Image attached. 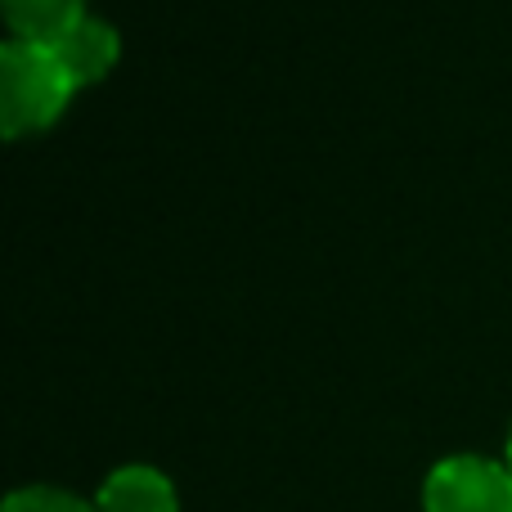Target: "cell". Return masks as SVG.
<instances>
[{"label":"cell","mask_w":512,"mask_h":512,"mask_svg":"<svg viewBox=\"0 0 512 512\" xmlns=\"http://www.w3.org/2000/svg\"><path fill=\"white\" fill-rule=\"evenodd\" d=\"M72 95L77 81L68 77L50 41H23V36L0 41V131L9 140L59 122Z\"/></svg>","instance_id":"6da1fadb"},{"label":"cell","mask_w":512,"mask_h":512,"mask_svg":"<svg viewBox=\"0 0 512 512\" xmlns=\"http://www.w3.org/2000/svg\"><path fill=\"white\" fill-rule=\"evenodd\" d=\"M423 512H512V468L490 454H445L423 477Z\"/></svg>","instance_id":"7a4b0ae2"},{"label":"cell","mask_w":512,"mask_h":512,"mask_svg":"<svg viewBox=\"0 0 512 512\" xmlns=\"http://www.w3.org/2000/svg\"><path fill=\"white\" fill-rule=\"evenodd\" d=\"M99 512H180V490L153 463H122L99 481L95 495Z\"/></svg>","instance_id":"3957f363"},{"label":"cell","mask_w":512,"mask_h":512,"mask_svg":"<svg viewBox=\"0 0 512 512\" xmlns=\"http://www.w3.org/2000/svg\"><path fill=\"white\" fill-rule=\"evenodd\" d=\"M50 45H54V54H59V63L68 68V77L77 81V90L108 77L113 63L122 59V32L99 14H81L77 23Z\"/></svg>","instance_id":"277c9868"},{"label":"cell","mask_w":512,"mask_h":512,"mask_svg":"<svg viewBox=\"0 0 512 512\" xmlns=\"http://www.w3.org/2000/svg\"><path fill=\"white\" fill-rule=\"evenodd\" d=\"M0 14L9 36L23 41H59L81 14H90L86 0H0Z\"/></svg>","instance_id":"5b68a950"},{"label":"cell","mask_w":512,"mask_h":512,"mask_svg":"<svg viewBox=\"0 0 512 512\" xmlns=\"http://www.w3.org/2000/svg\"><path fill=\"white\" fill-rule=\"evenodd\" d=\"M0 512H99V508H95V499H86V495H72V490H63V486L36 481V486L9 490Z\"/></svg>","instance_id":"8992f818"},{"label":"cell","mask_w":512,"mask_h":512,"mask_svg":"<svg viewBox=\"0 0 512 512\" xmlns=\"http://www.w3.org/2000/svg\"><path fill=\"white\" fill-rule=\"evenodd\" d=\"M504 459H508V468H512V427H508V441H504Z\"/></svg>","instance_id":"52a82bcc"}]
</instances>
